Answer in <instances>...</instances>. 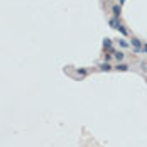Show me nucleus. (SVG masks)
<instances>
[{
	"label": "nucleus",
	"mask_w": 147,
	"mask_h": 147,
	"mask_svg": "<svg viewBox=\"0 0 147 147\" xmlns=\"http://www.w3.org/2000/svg\"><path fill=\"white\" fill-rule=\"evenodd\" d=\"M130 46H132L135 51H142V44H140V41H139L137 37H134V39L130 41Z\"/></svg>",
	"instance_id": "nucleus-1"
},
{
	"label": "nucleus",
	"mask_w": 147,
	"mask_h": 147,
	"mask_svg": "<svg viewBox=\"0 0 147 147\" xmlns=\"http://www.w3.org/2000/svg\"><path fill=\"white\" fill-rule=\"evenodd\" d=\"M108 24H110L113 29H118V25H120V22H118V19H115V17H112L110 20H108Z\"/></svg>",
	"instance_id": "nucleus-2"
},
{
	"label": "nucleus",
	"mask_w": 147,
	"mask_h": 147,
	"mask_svg": "<svg viewBox=\"0 0 147 147\" xmlns=\"http://www.w3.org/2000/svg\"><path fill=\"white\" fill-rule=\"evenodd\" d=\"M112 12H113V17L115 19L120 17V7H118V5H113V7H112Z\"/></svg>",
	"instance_id": "nucleus-3"
},
{
	"label": "nucleus",
	"mask_w": 147,
	"mask_h": 147,
	"mask_svg": "<svg viewBox=\"0 0 147 147\" xmlns=\"http://www.w3.org/2000/svg\"><path fill=\"white\" fill-rule=\"evenodd\" d=\"M115 69H118V71H129V66L124 64V63H118V64L115 66Z\"/></svg>",
	"instance_id": "nucleus-4"
},
{
	"label": "nucleus",
	"mask_w": 147,
	"mask_h": 147,
	"mask_svg": "<svg viewBox=\"0 0 147 147\" xmlns=\"http://www.w3.org/2000/svg\"><path fill=\"white\" fill-rule=\"evenodd\" d=\"M100 69H102V71H110V69H112V66L108 64V61H105L103 64H100Z\"/></svg>",
	"instance_id": "nucleus-5"
},
{
	"label": "nucleus",
	"mask_w": 147,
	"mask_h": 147,
	"mask_svg": "<svg viewBox=\"0 0 147 147\" xmlns=\"http://www.w3.org/2000/svg\"><path fill=\"white\" fill-rule=\"evenodd\" d=\"M113 56H115V59H118V63H120V61H122V59H124V53H122V51H117V53H113Z\"/></svg>",
	"instance_id": "nucleus-6"
},
{
	"label": "nucleus",
	"mask_w": 147,
	"mask_h": 147,
	"mask_svg": "<svg viewBox=\"0 0 147 147\" xmlns=\"http://www.w3.org/2000/svg\"><path fill=\"white\" fill-rule=\"evenodd\" d=\"M117 31H118V32H120V34H122V36H127V34H129V32H127V29H125V27H124V25H122V24H120V25H118V29H117Z\"/></svg>",
	"instance_id": "nucleus-7"
},
{
	"label": "nucleus",
	"mask_w": 147,
	"mask_h": 147,
	"mask_svg": "<svg viewBox=\"0 0 147 147\" xmlns=\"http://www.w3.org/2000/svg\"><path fill=\"white\" fill-rule=\"evenodd\" d=\"M110 46H112V39H108V37L103 39V47H110Z\"/></svg>",
	"instance_id": "nucleus-8"
},
{
	"label": "nucleus",
	"mask_w": 147,
	"mask_h": 147,
	"mask_svg": "<svg viewBox=\"0 0 147 147\" xmlns=\"http://www.w3.org/2000/svg\"><path fill=\"white\" fill-rule=\"evenodd\" d=\"M118 44H120V47H127L129 44H127V41H124V39H120L118 41Z\"/></svg>",
	"instance_id": "nucleus-9"
},
{
	"label": "nucleus",
	"mask_w": 147,
	"mask_h": 147,
	"mask_svg": "<svg viewBox=\"0 0 147 147\" xmlns=\"http://www.w3.org/2000/svg\"><path fill=\"white\" fill-rule=\"evenodd\" d=\"M142 51H144V53L147 54V44H144V46H142Z\"/></svg>",
	"instance_id": "nucleus-10"
},
{
	"label": "nucleus",
	"mask_w": 147,
	"mask_h": 147,
	"mask_svg": "<svg viewBox=\"0 0 147 147\" xmlns=\"http://www.w3.org/2000/svg\"><path fill=\"white\" fill-rule=\"evenodd\" d=\"M124 2H125V0H120V5H124Z\"/></svg>",
	"instance_id": "nucleus-11"
}]
</instances>
